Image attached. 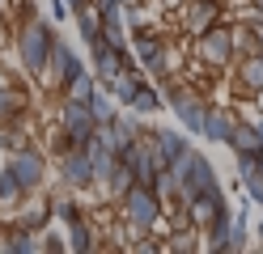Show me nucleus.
<instances>
[{
  "mask_svg": "<svg viewBox=\"0 0 263 254\" xmlns=\"http://www.w3.org/2000/svg\"><path fill=\"white\" fill-rule=\"evenodd\" d=\"M64 119H68V131H72V140H77V144H85L89 135H93V119H89V110L81 106V102H72Z\"/></svg>",
  "mask_w": 263,
  "mask_h": 254,
  "instance_id": "nucleus-1",
  "label": "nucleus"
},
{
  "mask_svg": "<svg viewBox=\"0 0 263 254\" xmlns=\"http://www.w3.org/2000/svg\"><path fill=\"white\" fill-rule=\"evenodd\" d=\"M5 191H9V186H5V182H0V195H5Z\"/></svg>",
  "mask_w": 263,
  "mask_h": 254,
  "instance_id": "nucleus-14",
  "label": "nucleus"
},
{
  "mask_svg": "<svg viewBox=\"0 0 263 254\" xmlns=\"http://www.w3.org/2000/svg\"><path fill=\"white\" fill-rule=\"evenodd\" d=\"M225 51H229V43H221V38H212V43H208V55H212V60H221Z\"/></svg>",
  "mask_w": 263,
  "mask_h": 254,
  "instance_id": "nucleus-13",
  "label": "nucleus"
},
{
  "mask_svg": "<svg viewBox=\"0 0 263 254\" xmlns=\"http://www.w3.org/2000/svg\"><path fill=\"white\" fill-rule=\"evenodd\" d=\"M204 131H208V140H234V135H229V123L221 114H208L204 119Z\"/></svg>",
  "mask_w": 263,
  "mask_h": 254,
  "instance_id": "nucleus-8",
  "label": "nucleus"
},
{
  "mask_svg": "<svg viewBox=\"0 0 263 254\" xmlns=\"http://www.w3.org/2000/svg\"><path fill=\"white\" fill-rule=\"evenodd\" d=\"M174 106H178V114H183V123H191V131H204V114H200V106H195L191 97H178Z\"/></svg>",
  "mask_w": 263,
  "mask_h": 254,
  "instance_id": "nucleus-6",
  "label": "nucleus"
},
{
  "mask_svg": "<svg viewBox=\"0 0 263 254\" xmlns=\"http://www.w3.org/2000/svg\"><path fill=\"white\" fill-rule=\"evenodd\" d=\"M13 182L34 186V182H39V161H34V157H17V161H13Z\"/></svg>",
  "mask_w": 263,
  "mask_h": 254,
  "instance_id": "nucleus-4",
  "label": "nucleus"
},
{
  "mask_svg": "<svg viewBox=\"0 0 263 254\" xmlns=\"http://www.w3.org/2000/svg\"><path fill=\"white\" fill-rule=\"evenodd\" d=\"M51 55H55V64H60V76H68V81H72V76L81 72V68H77V60L68 55V47H60V43H55V47H51Z\"/></svg>",
  "mask_w": 263,
  "mask_h": 254,
  "instance_id": "nucleus-7",
  "label": "nucleus"
},
{
  "mask_svg": "<svg viewBox=\"0 0 263 254\" xmlns=\"http://www.w3.org/2000/svg\"><path fill=\"white\" fill-rule=\"evenodd\" d=\"M72 89H77V97H85V93H93V85H89V76H72Z\"/></svg>",
  "mask_w": 263,
  "mask_h": 254,
  "instance_id": "nucleus-12",
  "label": "nucleus"
},
{
  "mask_svg": "<svg viewBox=\"0 0 263 254\" xmlns=\"http://www.w3.org/2000/svg\"><path fill=\"white\" fill-rule=\"evenodd\" d=\"M43 51H47V30H30L26 34V64L39 68L43 64Z\"/></svg>",
  "mask_w": 263,
  "mask_h": 254,
  "instance_id": "nucleus-3",
  "label": "nucleus"
},
{
  "mask_svg": "<svg viewBox=\"0 0 263 254\" xmlns=\"http://www.w3.org/2000/svg\"><path fill=\"white\" fill-rule=\"evenodd\" d=\"M127 208H132V220H136V225H149V220L157 216V203H153L149 195H144V191H132Z\"/></svg>",
  "mask_w": 263,
  "mask_h": 254,
  "instance_id": "nucleus-2",
  "label": "nucleus"
},
{
  "mask_svg": "<svg viewBox=\"0 0 263 254\" xmlns=\"http://www.w3.org/2000/svg\"><path fill=\"white\" fill-rule=\"evenodd\" d=\"M136 106H140V110H153V106H157V93H153V89H136Z\"/></svg>",
  "mask_w": 263,
  "mask_h": 254,
  "instance_id": "nucleus-11",
  "label": "nucleus"
},
{
  "mask_svg": "<svg viewBox=\"0 0 263 254\" xmlns=\"http://www.w3.org/2000/svg\"><path fill=\"white\" fill-rule=\"evenodd\" d=\"M68 178H72V182H85V178H89V157H72V161H68Z\"/></svg>",
  "mask_w": 263,
  "mask_h": 254,
  "instance_id": "nucleus-9",
  "label": "nucleus"
},
{
  "mask_svg": "<svg viewBox=\"0 0 263 254\" xmlns=\"http://www.w3.org/2000/svg\"><path fill=\"white\" fill-rule=\"evenodd\" d=\"M140 55H144V64H149L153 72H157V68H161V51H157L153 43H140Z\"/></svg>",
  "mask_w": 263,
  "mask_h": 254,
  "instance_id": "nucleus-10",
  "label": "nucleus"
},
{
  "mask_svg": "<svg viewBox=\"0 0 263 254\" xmlns=\"http://www.w3.org/2000/svg\"><path fill=\"white\" fill-rule=\"evenodd\" d=\"M157 144H161V161H178L183 157V140L174 131H157Z\"/></svg>",
  "mask_w": 263,
  "mask_h": 254,
  "instance_id": "nucleus-5",
  "label": "nucleus"
}]
</instances>
